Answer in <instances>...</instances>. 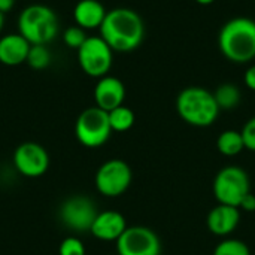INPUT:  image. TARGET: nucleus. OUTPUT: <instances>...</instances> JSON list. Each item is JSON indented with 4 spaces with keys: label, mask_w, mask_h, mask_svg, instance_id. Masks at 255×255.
<instances>
[{
    "label": "nucleus",
    "mask_w": 255,
    "mask_h": 255,
    "mask_svg": "<svg viewBox=\"0 0 255 255\" xmlns=\"http://www.w3.org/2000/svg\"><path fill=\"white\" fill-rule=\"evenodd\" d=\"M100 37L118 52H130L140 46L145 36V24L140 15L130 7L108 10L100 25Z\"/></svg>",
    "instance_id": "f257e3e1"
},
{
    "label": "nucleus",
    "mask_w": 255,
    "mask_h": 255,
    "mask_svg": "<svg viewBox=\"0 0 255 255\" xmlns=\"http://www.w3.org/2000/svg\"><path fill=\"white\" fill-rule=\"evenodd\" d=\"M218 48L232 63L245 64L255 58V21L236 16L224 22L218 31Z\"/></svg>",
    "instance_id": "f03ea898"
},
{
    "label": "nucleus",
    "mask_w": 255,
    "mask_h": 255,
    "mask_svg": "<svg viewBox=\"0 0 255 255\" xmlns=\"http://www.w3.org/2000/svg\"><path fill=\"white\" fill-rule=\"evenodd\" d=\"M176 112L187 124L203 128L217 121L220 108L215 102L214 93L202 87H188L176 97Z\"/></svg>",
    "instance_id": "7ed1b4c3"
},
{
    "label": "nucleus",
    "mask_w": 255,
    "mask_h": 255,
    "mask_svg": "<svg viewBox=\"0 0 255 255\" xmlns=\"http://www.w3.org/2000/svg\"><path fill=\"white\" fill-rule=\"evenodd\" d=\"M60 30L57 13L46 4H28L18 16V33L31 45H48Z\"/></svg>",
    "instance_id": "20e7f679"
},
{
    "label": "nucleus",
    "mask_w": 255,
    "mask_h": 255,
    "mask_svg": "<svg viewBox=\"0 0 255 255\" xmlns=\"http://www.w3.org/2000/svg\"><path fill=\"white\" fill-rule=\"evenodd\" d=\"M212 191L218 203L239 208L244 197L251 193L250 176L239 166H227L217 173Z\"/></svg>",
    "instance_id": "39448f33"
},
{
    "label": "nucleus",
    "mask_w": 255,
    "mask_h": 255,
    "mask_svg": "<svg viewBox=\"0 0 255 255\" xmlns=\"http://www.w3.org/2000/svg\"><path fill=\"white\" fill-rule=\"evenodd\" d=\"M111 134L109 115L97 106L82 111L75 123V136L85 148H99L105 145Z\"/></svg>",
    "instance_id": "423d86ee"
},
{
    "label": "nucleus",
    "mask_w": 255,
    "mask_h": 255,
    "mask_svg": "<svg viewBox=\"0 0 255 255\" xmlns=\"http://www.w3.org/2000/svg\"><path fill=\"white\" fill-rule=\"evenodd\" d=\"M76 52L79 67L85 75L100 79L109 73L114 63V51L100 36H88Z\"/></svg>",
    "instance_id": "0eeeda50"
},
{
    "label": "nucleus",
    "mask_w": 255,
    "mask_h": 255,
    "mask_svg": "<svg viewBox=\"0 0 255 255\" xmlns=\"http://www.w3.org/2000/svg\"><path fill=\"white\" fill-rule=\"evenodd\" d=\"M133 179L130 166L120 158L105 161L96 172L94 184L97 191L105 197H118L124 194Z\"/></svg>",
    "instance_id": "6e6552de"
},
{
    "label": "nucleus",
    "mask_w": 255,
    "mask_h": 255,
    "mask_svg": "<svg viewBox=\"0 0 255 255\" xmlns=\"http://www.w3.org/2000/svg\"><path fill=\"white\" fill-rule=\"evenodd\" d=\"M97 214L96 205L87 196H72L66 199L58 212L61 223L78 233L90 232Z\"/></svg>",
    "instance_id": "1a4fd4ad"
},
{
    "label": "nucleus",
    "mask_w": 255,
    "mask_h": 255,
    "mask_svg": "<svg viewBox=\"0 0 255 255\" xmlns=\"http://www.w3.org/2000/svg\"><path fill=\"white\" fill-rule=\"evenodd\" d=\"M118 255H161V242L157 233L143 226L127 227L117 241Z\"/></svg>",
    "instance_id": "9d476101"
},
{
    "label": "nucleus",
    "mask_w": 255,
    "mask_h": 255,
    "mask_svg": "<svg viewBox=\"0 0 255 255\" xmlns=\"http://www.w3.org/2000/svg\"><path fill=\"white\" fill-rule=\"evenodd\" d=\"M13 166L22 176L39 178L48 172L49 155L42 145L24 142L13 152Z\"/></svg>",
    "instance_id": "9b49d317"
},
{
    "label": "nucleus",
    "mask_w": 255,
    "mask_h": 255,
    "mask_svg": "<svg viewBox=\"0 0 255 255\" xmlns=\"http://www.w3.org/2000/svg\"><path fill=\"white\" fill-rule=\"evenodd\" d=\"M124 99L126 87L121 79L106 75L97 81L94 87V102L97 108L111 112L112 109L124 105Z\"/></svg>",
    "instance_id": "f8f14e48"
},
{
    "label": "nucleus",
    "mask_w": 255,
    "mask_h": 255,
    "mask_svg": "<svg viewBox=\"0 0 255 255\" xmlns=\"http://www.w3.org/2000/svg\"><path fill=\"white\" fill-rule=\"evenodd\" d=\"M241 223V209L236 206L218 203L212 208L206 217V226L209 232L218 238L232 235Z\"/></svg>",
    "instance_id": "ddd939ff"
},
{
    "label": "nucleus",
    "mask_w": 255,
    "mask_h": 255,
    "mask_svg": "<svg viewBox=\"0 0 255 255\" xmlns=\"http://www.w3.org/2000/svg\"><path fill=\"white\" fill-rule=\"evenodd\" d=\"M126 229H127V221L123 214L117 211H103L97 214L90 233L99 241L117 242L121 238V235L126 232Z\"/></svg>",
    "instance_id": "4468645a"
},
{
    "label": "nucleus",
    "mask_w": 255,
    "mask_h": 255,
    "mask_svg": "<svg viewBox=\"0 0 255 255\" xmlns=\"http://www.w3.org/2000/svg\"><path fill=\"white\" fill-rule=\"evenodd\" d=\"M31 43L19 33L0 37V63L4 66H19L27 61Z\"/></svg>",
    "instance_id": "2eb2a0df"
},
{
    "label": "nucleus",
    "mask_w": 255,
    "mask_h": 255,
    "mask_svg": "<svg viewBox=\"0 0 255 255\" xmlns=\"http://www.w3.org/2000/svg\"><path fill=\"white\" fill-rule=\"evenodd\" d=\"M108 10L99 0H79L73 7V19L84 30L100 28Z\"/></svg>",
    "instance_id": "dca6fc26"
},
{
    "label": "nucleus",
    "mask_w": 255,
    "mask_h": 255,
    "mask_svg": "<svg viewBox=\"0 0 255 255\" xmlns=\"http://www.w3.org/2000/svg\"><path fill=\"white\" fill-rule=\"evenodd\" d=\"M217 148L226 157H235L241 154L245 149L241 131H236V130L223 131L217 139Z\"/></svg>",
    "instance_id": "f3484780"
},
{
    "label": "nucleus",
    "mask_w": 255,
    "mask_h": 255,
    "mask_svg": "<svg viewBox=\"0 0 255 255\" xmlns=\"http://www.w3.org/2000/svg\"><path fill=\"white\" fill-rule=\"evenodd\" d=\"M215 102L220 108V111H229L235 109L241 103V90L235 84H223L214 91Z\"/></svg>",
    "instance_id": "a211bd4d"
},
{
    "label": "nucleus",
    "mask_w": 255,
    "mask_h": 255,
    "mask_svg": "<svg viewBox=\"0 0 255 255\" xmlns=\"http://www.w3.org/2000/svg\"><path fill=\"white\" fill-rule=\"evenodd\" d=\"M108 115H109V124L112 131L124 133L134 126V120H136L134 112L124 105L112 109L111 112H108Z\"/></svg>",
    "instance_id": "6ab92c4d"
},
{
    "label": "nucleus",
    "mask_w": 255,
    "mask_h": 255,
    "mask_svg": "<svg viewBox=\"0 0 255 255\" xmlns=\"http://www.w3.org/2000/svg\"><path fill=\"white\" fill-rule=\"evenodd\" d=\"M25 63L34 70L46 69L51 64V52L46 45H31Z\"/></svg>",
    "instance_id": "aec40b11"
},
{
    "label": "nucleus",
    "mask_w": 255,
    "mask_h": 255,
    "mask_svg": "<svg viewBox=\"0 0 255 255\" xmlns=\"http://www.w3.org/2000/svg\"><path fill=\"white\" fill-rule=\"evenodd\" d=\"M214 255H251V251L248 245L239 239H224L215 247Z\"/></svg>",
    "instance_id": "412c9836"
},
{
    "label": "nucleus",
    "mask_w": 255,
    "mask_h": 255,
    "mask_svg": "<svg viewBox=\"0 0 255 255\" xmlns=\"http://www.w3.org/2000/svg\"><path fill=\"white\" fill-rule=\"evenodd\" d=\"M87 37H88V36H87L85 30L81 28L79 25L69 27V28H66L64 33H63V42H64V45H66L67 48L76 49V51L84 45V42L87 40Z\"/></svg>",
    "instance_id": "4be33fe9"
},
{
    "label": "nucleus",
    "mask_w": 255,
    "mask_h": 255,
    "mask_svg": "<svg viewBox=\"0 0 255 255\" xmlns=\"http://www.w3.org/2000/svg\"><path fill=\"white\" fill-rule=\"evenodd\" d=\"M58 255H85V247L78 238L70 236L60 244Z\"/></svg>",
    "instance_id": "5701e85b"
},
{
    "label": "nucleus",
    "mask_w": 255,
    "mask_h": 255,
    "mask_svg": "<svg viewBox=\"0 0 255 255\" xmlns=\"http://www.w3.org/2000/svg\"><path fill=\"white\" fill-rule=\"evenodd\" d=\"M241 134L244 139L245 149L255 152V117L245 123L244 128L241 130Z\"/></svg>",
    "instance_id": "b1692460"
},
{
    "label": "nucleus",
    "mask_w": 255,
    "mask_h": 255,
    "mask_svg": "<svg viewBox=\"0 0 255 255\" xmlns=\"http://www.w3.org/2000/svg\"><path fill=\"white\" fill-rule=\"evenodd\" d=\"M239 209L244 212H255V194L250 193L244 197V200L239 205Z\"/></svg>",
    "instance_id": "393cba45"
},
{
    "label": "nucleus",
    "mask_w": 255,
    "mask_h": 255,
    "mask_svg": "<svg viewBox=\"0 0 255 255\" xmlns=\"http://www.w3.org/2000/svg\"><path fill=\"white\" fill-rule=\"evenodd\" d=\"M244 82L251 91H255V64L247 69V72L244 75Z\"/></svg>",
    "instance_id": "a878e982"
},
{
    "label": "nucleus",
    "mask_w": 255,
    "mask_h": 255,
    "mask_svg": "<svg viewBox=\"0 0 255 255\" xmlns=\"http://www.w3.org/2000/svg\"><path fill=\"white\" fill-rule=\"evenodd\" d=\"M15 1H16V0H0V12H1V13L9 12V10L15 6Z\"/></svg>",
    "instance_id": "bb28decb"
},
{
    "label": "nucleus",
    "mask_w": 255,
    "mask_h": 255,
    "mask_svg": "<svg viewBox=\"0 0 255 255\" xmlns=\"http://www.w3.org/2000/svg\"><path fill=\"white\" fill-rule=\"evenodd\" d=\"M196 3H199V4H202V6H209V4H212L214 1H217V0H194Z\"/></svg>",
    "instance_id": "cd10ccee"
},
{
    "label": "nucleus",
    "mask_w": 255,
    "mask_h": 255,
    "mask_svg": "<svg viewBox=\"0 0 255 255\" xmlns=\"http://www.w3.org/2000/svg\"><path fill=\"white\" fill-rule=\"evenodd\" d=\"M3 25H4V13H1V12H0V31H1Z\"/></svg>",
    "instance_id": "c85d7f7f"
}]
</instances>
